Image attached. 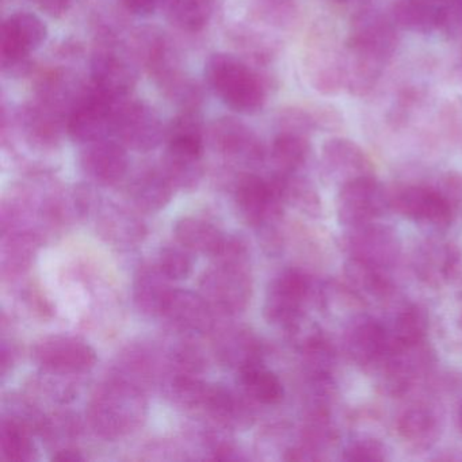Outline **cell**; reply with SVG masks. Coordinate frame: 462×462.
<instances>
[{"instance_id": "1", "label": "cell", "mask_w": 462, "mask_h": 462, "mask_svg": "<svg viewBox=\"0 0 462 462\" xmlns=\"http://www.w3.org/2000/svg\"><path fill=\"white\" fill-rule=\"evenodd\" d=\"M399 44V26L391 14L374 7L353 18L345 42L346 91L356 98L372 96Z\"/></svg>"}, {"instance_id": "2", "label": "cell", "mask_w": 462, "mask_h": 462, "mask_svg": "<svg viewBox=\"0 0 462 462\" xmlns=\"http://www.w3.org/2000/svg\"><path fill=\"white\" fill-rule=\"evenodd\" d=\"M208 85L234 112L255 115L267 101V88L258 72L242 59L228 53H215L205 66Z\"/></svg>"}, {"instance_id": "3", "label": "cell", "mask_w": 462, "mask_h": 462, "mask_svg": "<svg viewBox=\"0 0 462 462\" xmlns=\"http://www.w3.org/2000/svg\"><path fill=\"white\" fill-rule=\"evenodd\" d=\"M304 69L316 93L335 97L346 90L345 44L334 23L316 21L305 42Z\"/></svg>"}, {"instance_id": "4", "label": "cell", "mask_w": 462, "mask_h": 462, "mask_svg": "<svg viewBox=\"0 0 462 462\" xmlns=\"http://www.w3.org/2000/svg\"><path fill=\"white\" fill-rule=\"evenodd\" d=\"M91 426L101 437L116 439L140 426L145 415V402L139 389L116 381L107 383L91 402Z\"/></svg>"}, {"instance_id": "5", "label": "cell", "mask_w": 462, "mask_h": 462, "mask_svg": "<svg viewBox=\"0 0 462 462\" xmlns=\"http://www.w3.org/2000/svg\"><path fill=\"white\" fill-rule=\"evenodd\" d=\"M113 136L128 150L150 152L166 140V126L152 106L126 98L116 105Z\"/></svg>"}, {"instance_id": "6", "label": "cell", "mask_w": 462, "mask_h": 462, "mask_svg": "<svg viewBox=\"0 0 462 462\" xmlns=\"http://www.w3.org/2000/svg\"><path fill=\"white\" fill-rule=\"evenodd\" d=\"M48 39V28L39 15L17 12L5 20L0 36V53L5 72L21 75L29 69V56Z\"/></svg>"}, {"instance_id": "7", "label": "cell", "mask_w": 462, "mask_h": 462, "mask_svg": "<svg viewBox=\"0 0 462 462\" xmlns=\"http://www.w3.org/2000/svg\"><path fill=\"white\" fill-rule=\"evenodd\" d=\"M93 86L82 90L67 115L66 132L78 144L109 139L115 131L116 105Z\"/></svg>"}, {"instance_id": "8", "label": "cell", "mask_w": 462, "mask_h": 462, "mask_svg": "<svg viewBox=\"0 0 462 462\" xmlns=\"http://www.w3.org/2000/svg\"><path fill=\"white\" fill-rule=\"evenodd\" d=\"M389 208L391 194L375 175L356 178L340 186L337 191V220L346 228L377 221Z\"/></svg>"}, {"instance_id": "9", "label": "cell", "mask_w": 462, "mask_h": 462, "mask_svg": "<svg viewBox=\"0 0 462 462\" xmlns=\"http://www.w3.org/2000/svg\"><path fill=\"white\" fill-rule=\"evenodd\" d=\"M434 362L426 342L392 347L375 372L380 374V386L386 394L400 397L407 394L424 377Z\"/></svg>"}, {"instance_id": "10", "label": "cell", "mask_w": 462, "mask_h": 462, "mask_svg": "<svg viewBox=\"0 0 462 462\" xmlns=\"http://www.w3.org/2000/svg\"><path fill=\"white\" fill-rule=\"evenodd\" d=\"M202 296L221 312H242L251 299V278L243 264L220 263L204 273L199 281Z\"/></svg>"}, {"instance_id": "11", "label": "cell", "mask_w": 462, "mask_h": 462, "mask_svg": "<svg viewBox=\"0 0 462 462\" xmlns=\"http://www.w3.org/2000/svg\"><path fill=\"white\" fill-rule=\"evenodd\" d=\"M310 280L297 270L278 275L267 291L264 315L270 323L293 329L301 320L304 307L310 296Z\"/></svg>"}, {"instance_id": "12", "label": "cell", "mask_w": 462, "mask_h": 462, "mask_svg": "<svg viewBox=\"0 0 462 462\" xmlns=\"http://www.w3.org/2000/svg\"><path fill=\"white\" fill-rule=\"evenodd\" d=\"M391 208L413 223L443 229L453 221V207L445 194L423 185H407L391 194Z\"/></svg>"}, {"instance_id": "13", "label": "cell", "mask_w": 462, "mask_h": 462, "mask_svg": "<svg viewBox=\"0 0 462 462\" xmlns=\"http://www.w3.org/2000/svg\"><path fill=\"white\" fill-rule=\"evenodd\" d=\"M343 346L346 356L353 364L374 372L392 350L386 324L362 315L351 319L343 337Z\"/></svg>"}, {"instance_id": "14", "label": "cell", "mask_w": 462, "mask_h": 462, "mask_svg": "<svg viewBox=\"0 0 462 462\" xmlns=\"http://www.w3.org/2000/svg\"><path fill=\"white\" fill-rule=\"evenodd\" d=\"M348 258L389 270L400 256V240L389 226L373 221L350 226L343 239Z\"/></svg>"}, {"instance_id": "15", "label": "cell", "mask_w": 462, "mask_h": 462, "mask_svg": "<svg viewBox=\"0 0 462 462\" xmlns=\"http://www.w3.org/2000/svg\"><path fill=\"white\" fill-rule=\"evenodd\" d=\"M321 172L328 182L345 185L356 178L374 175V164L358 143L347 137H331L321 148Z\"/></svg>"}, {"instance_id": "16", "label": "cell", "mask_w": 462, "mask_h": 462, "mask_svg": "<svg viewBox=\"0 0 462 462\" xmlns=\"http://www.w3.org/2000/svg\"><path fill=\"white\" fill-rule=\"evenodd\" d=\"M33 356L40 366L59 374L85 373L97 364L91 346L78 337H48L34 346Z\"/></svg>"}, {"instance_id": "17", "label": "cell", "mask_w": 462, "mask_h": 462, "mask_svg": "<svg viewBox=\"0 0 462 462\" xmlns=\"http://www.w3.org/2000/svg\"><path fill=\"white\" fill-rule=\"evenodd\" d=\"M237 208L251 226H263L275 220L282 212V201L274 180L258 175L245 174L237 182L235 191Z\"/></svg>"}, {"instance_id": "18", "label": "cell", "mask_w": 462, "mask_h": 462, "mask_svg": "<svg viewBox=\"0 0 462 462\" xmlns=\"http://www.w3.org/2000/svg\"><path fill=\"white\" fill-rule=\"evenodd\" d=\"M137 85V69L126 56L102 50L91 60V86L113 101L131 98Z\"/></svg>"}, {"instance_id": "19", "label": "cell", "mask_w": 462, "mask_h": 462, "mask_svg": "<svg viewBox=\"0 0 462 462\" xmlns=\"http://www.w3.org/2000/svg\"><path fill=\"white\" fill-rule=\"evenodd\" d=\"M210 140L216 150L229 161L258 164L264 159V148L255 132L240 120L224 117L210 128Z\"/></svg>"}, {"instance_id": "20", "label": "cell", "mask_w": 462, "mask_h": 462, "mask_svg": "<svg viewBox=\"0 0 462 462\" xmlns=\"http://www.w3.org/2000/svg\"><path fill=\"white\" fill-rule=\"evenodd\" d=\"M128 148L118 140L104 139L83 145L80 166L94 182L99 185H115L128 172Z\"/></svg>"}, {"instance_id": "21", "label": "cell", "mask_w": 462, "mask_h": 462, "mask_svg": "<svg viewBox=\"0 0 462 462\" xmlns=\"http://www.w3.org/2000/svg\"><path fill=\"white\" fill-rule=\"evenodd\" d=\"M15 120L26 142L34 147L48 150L60 143L61 134L66 129L67 116L56 107L36 99L21 109Z\"/></svg>"}, {"instance_id": "22", "label": "cell", "mask_w": 462, "mask_h": 462, "mask_svg": "<svg viewBox=\"0 0 462 462\" xmlns=\"http://www.w3.org/2000/svg\"><path fill=\"white\" fill-rule=\"evenodd\" d=\"M162 315L183 332L204 334L213 326L212 307L204 296L182 289H172Z\"/></svg>"}, {"instance_id": "23", "label": "cell", "mask_w": 462, "mask_h": 462, "mask_svg": "<svg viewBox=\"0 0 462 462\" xmlns=\"http://www.w3.org/2000/svg\"><path fill=\"white\" fill-rule=\"evenodd\" d=\"M396 432L405 445L426 450L439 438V413L427 402H413L397 415Z\"/></svg>"}, {"instance_id": "24", "label": "cell", "mask_w": 462, "mask_h": 462, "mask_svg": "<svg viewBox=\"0 0 462 462\" xmlns=\"http://www.w3.org/2000/svg\"><path fill=\"white\" fill-rule=\"evenodd\" d=\"M459 253L445 240H429L415 256V269L420 280L430 285H442L456 275Z\"/></svg>"}, {"instance_id": "25", "label": "cell", "mask_w": 462, "mask_h": 462, "mask_svg": "<svg viewBox=\"0 0 462 462\" xmlns=\"http://www.w3.org/2000/svg\"><path fill=\"white\" fill-rule=\"evenodd\" d=\"M446 0H394L391 17L402 31L430 34L440 31Z\"/></svg>"}, {"instance_id": "26", "label": "cell", "mask_w": 462, "mask_h": 462, "mask_svg": "<svg viewBox=\"0 0 462 462\" xmlns=\"http://www.w3.org/2000/svg\"><path fill=\"white\" fill-rule=\"evenodd\" d=\"M167 151L180 155L204 156V124L199 110H180L166 126Z\"/></svg>"}, {"instance_id": "27", "label": "cell", "mask_w": 462, "mask_h": 462, "mask_svg": "<svg viewBox=\"0 0 462 462\" xmlns=\"http://www.w3.org/2000/svg\"><path fill=\"white\" fill-rule=\"evenodd\" d=\"M345 277L347 288L362 301L383 300L391 294V278L388 270L383 267L348 258L345 264Z\"/></svg>"}, {"instance_id": "28", "label": "cell", "mask_w": 462, "mask_h": 462, "mask_svg": "<svg viewBox=\"0 0 462 462\" xmlns=\"http://www.w3.org/2000/svg\"><path fill=\"white\" fill-rule=\"evenodd\" d=\"M170 281L159 266L140 267L134 286L136 307L147 315H162L174 289Z\"/></svg>"}, {"instance_id": "29", "label": "cell", "mask_w": 462, "mask_h": 462, "mask_svg": "<svg viewBox=\"0 0 462 462\" xmlns=\"http://www.w3.org/2000/svg\"><path fill=\"white\" fill-rule=\"evenodd\" d=\"M175 237L180 245L191 253L218 258L226 247L228 237L224 236L220 229L202 218L185 217L175 226Z\"/></svg>"}, {"instance_id": "30", "label": "cell", "mask_w": 462, "mask_h": 462, "mask_svg": "<svg viewBox=\"0 0 462 462\" xmlns=\"http://www.w3.org/2000/svg\"><path fill=\"white\" fill-rule=\"evenodd\" d=\"M174 189L162 170H150L131 183L129 196L139 209L153 213L169 204Z\"/></svg>"}, {"instance_id": "31", "label": "cell", "mask_w": 462, "mask_h": 462, "mask_svg": "<svg viewBox=\"0 0 462 462\" xmlns=\"http://www.w3.org/2000/svg\"><path fill=\"white\" fill-rule=\"evenodd\" d=\"M310 151L307 134L280 131L272 145L273 163L281 174H296L310 161Z\"/></svg>"}, {"instance_id": "32", "label": "cell", "mask_w": 462, "mask_h": 462, "mask_svg": "<svg viewBox=\"0 0 462 462\" xmlns=\"http://www.w3.org/2000/svg\"><path fill=\"white\" fill-rule=\"evenodd\" d=\"M216 0H163L167 20L180 31L199 33L212 17Z\"/></svg>"}, {"instance_id": "33", "label": "cell", "mask_w": 462, "mask_h": 462, "mask_svg": "<svg viewBox=\"0 0 462 462\" xmlns=\"http://www.w3.org/2000/svg\"><path fill=\"white\" fill-rule=\"evenodd\" d=\"M282 201L293 205L305 215L318 216L321 212V199L312 182L296 174H281L273 177Z\"/></svg>"}, {"instance_id": "34", "label": "cell", "mask_w": 462, "mask_h": 462, "mask_svg": "<svg viewBox=\"0 0 462 462\" xmlns=\"http://www.w3.org/2000/svg\"><path fill=\"white\" fill-rule=\"evenodd\" d=\"M391 337L392 347L416 345L426 342L429 318L418 305H405L386 326Z\"/></svg>"}, {"instance_id": "35", "label": "cell", "mask_w": 462, "mask_h": 462, "mask_svg": "<svg viewBox=\"0 0 462 462\" xmlns=\"http://www.w3.org/2000/svg\"><path fill=\"white\" fill-rule=\"evenodd\" d=\"M240 383L253 399L262 404H278L283 399V385L274 373L261 362L245 365L240 369Z\"/></svg>"}, {"instance_id": "36", "label": "cell", "mask_w": 462, "mask_h": 462, "mask_svg": "<svg viewBox=\"0 0 462 462\" xmlns=\"http://www.w3.org/2000/svg\"><path fill=\"white\" fill-rule=\"evenodd\" d=\"M302 353L310 381L315 385H328L337 365V353L331 343L321 335H310L302 346Z\"/></svg>"}, {"instance_id": "37", "label": "cell", "mask_w": 462, "mask_h": 462, "mask_svg": "<svg viewBox=\"0 0 462 462\" xmlns=\"http://www.w3.org/2000/svg\"><path fill=\"white\" fill-rule=\"evenodd\" d=\"M161 170L169 178L172 186L180 189L196 188L204 175L202 158L180 155L170 151H166Z\"/></svg>"}, {"instance_id": "38", "label": "cell", "mask_w": 462, "mask_h": 462, "mask_svg": "<svg viewBox=\"0 0 462 462\" xmlns=\"http://www.w3.org/2000/svg\"><path fill=\"white\" fill-rule=\"evenodd\" d=\"M0 448L5 458L10 461H31L36 453L28 430L20 421L15 420H5L2 424Z\"/></svg>"}, {"instance_id": "39", "label": "cell", "mask_w": 462, "mask_h": 462, "mask_svg": "<svg viewBox=\"0 0 462 462\" xmlns=\"http://www.w3.org/2000/svg\"><path fill=\"white\" fill-rule=\"evenodd\" d=\"M159 267L171 281L185 280L193 269L190 250L180 245L163 248L159 258Z\"/></svg>"}, {"instance_id": "40", "label": "cell", "mask_w": 462, "mask_h": 462, "mask_svg": "<svg viewBox=\"0 0 462 462\" xmlns=\"http://www.w3.org/2000/svg\"><path fill=\"white\" fill-rule=\"evenodd\" d=\"M342 458L348 462L385 461L388 458L386 448L374 438H359L351 440L343 448Z\"/></svg>"}, {"instance_id": "41", "label": "cell", "mask_w": 462, "mask_h": 462, "mask_svg": "<svg viewBox=\"0 0 462 462\" xmlns=\"http://www.w3.org/2000/svg\"><path fill=\"white\" fill-rule=\"evenodd\" d=\"M313 116H315L316 125L318 131L321 132H337L345 126V118L342 113L334 105L328 104H313Z\"/></svg>"}, {"instance_id": "42", "label": "cell", "mask_w": 462, "mask_h": 462, "mask_svg": "<svg viewBox=\"0 0 462 462\" xmlns=\"http://www.w3.org/2000/svg\"><path fill=\"white\" fill-rule=\"evenodd\" d=\"M440 32L450 39H462V0H446Z\"/></svg>"}, {"instance_id": "43", "label": "cell", "mask_w": 462, "mask_h": 462, "mask_svg": "<svg viewBox=\"0 0 462 462\" xmlns=\"http://www.w3.org/2000/svg\"><path fill=\"white\" fill-rule=\"evenodd\" d=\"M332 12L353 20L369 10L374 9L377 0H327Z\"/></svg>"}, {"instance_id": "44", "label": "cell", "mask_w": 462, "mask_h": 462, "mask_svg": "<svg viewBox=\"0 0 462 462\" xmlns=\"http://www.w3.org/2000/svg\"><path fill=\"white\" fill-rule=\"evenodd\" d=\"M124 9L137 18L152 17L163 0H120Z\"/></svg>"}, {"instance_id": "45", "label": "cell", "mask_w": 462, "mask_h": 462, "mask_svg": "<svg viewBox=\"0 0 462 462\" xmlns=\"http://www.w3.org/2000/svg\"><path fill=\"white\" fill-rule=\"evenodd\" d=\"M45 15L51 18H63L71 9L74 0H31Z\"/></svg>"}, {"instance_id": "46", "label": "cell", "mask_w": 462, "mask_h": 462, "mask_svg": "<svg viewBox=\"0 0 462 462\" xmlns=\"http://www.w3.org/2000/svg\"><path fill=\"white\" fill-rule=\"evenodd\" d=\"M53 459H56V461L63 462H77L82 461L83 456L79 453V451L69 450V448H67V450L59 451V453L53 457Z\"/></svg>"}, {"instance_id": "47", "label": "cell", "mask_w": 462, "mask_h": 462, "mask_svg": "<svg viewBox=\"0 0 462 462\" xmlns=\"http://www.w3.org/2000/svg\"><path fill=\"white\" fill-rule=\"evenodd\" d=\"M457 423H458V429L462 432V405L459 407L458 413H457Z\"/></svg>"}, {"instance_id": "48", "label": "cell", "mask_w": 462, "mask_h": 462, "mask_svg": "<svg viewBox=\"0 0 462 462\" xmlns=\"http://www.w3.org/2000/svg\"><path fill=\"white\" fill-rule=\"evenodd\" d=\"M459 328H461L462 331V310L461 312H459Z\"/></svg>"}, {"instance_id": "49", "label": "cell", "mask_w": 462, "mask_h": 462, "mask_svg": "<svg viewBox=\"0 0 462 462\" xmlns=\"http://www.w3.org/2000/svg\"><path fill=\"white\" fill-rule=\"evenodd\" d=\"M461 63H462V55H461Z\"/></svg>"}]
</instances>
